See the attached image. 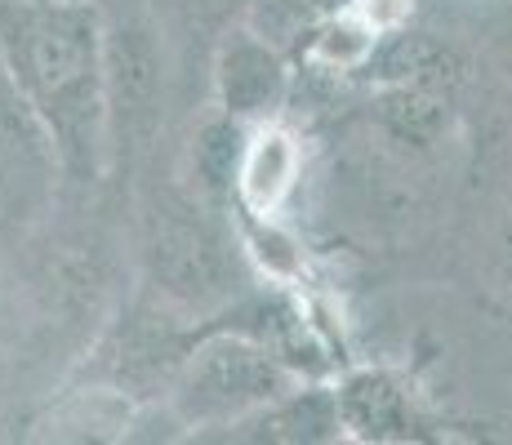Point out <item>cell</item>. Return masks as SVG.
Masks as SVG:
<instances>
[{
  "mask_svg": "<svg viewBox=\"0 0 512 445\" xmlns=\"http://www.w3.org/2000/svg\"><path fill=\"white\" fill-rule=\"evenodd\" d=\"M303 383V374L290 361L250 334H214L201 339L179 361L170 383V410L179 428L210 432V428H236L263 410L268 401Z\"/></svg>",
  "mask_w": 512,
  "mask_h": 445,
  "instance_id": "cell-2",
  "label": "cell"
},
{
  "mask_svg": "<svg viewBox=\"0 0 512 445\" xmlns=\"http://www.w3.org/2000/svg\"><path fill=\"white\" fill-rule=\"evenodd\" d=\"M210 5H219V9H228V5H250V0H210Z\"/></svg>",
  "mask_w": 512,
  "mask_h": 445,
  "instance_id": "cell-10",
  "label": "cell"
},
{
  "mask_svg": "<svg viewBox=\"0 0 512 445\" xmlns=\"http://www.w3.org/2000/svg\"><path fill=\"white\" fill-rule=\"evenodd\" d=\"M290 94V63L285 49L272 45L250 23L232 27L214 54V103L223 116L241 125H268L277 121Z\"/></svg>",
  "mask_w": 512,
  "mask_h": 445,
  "instance_id": "cell-3",
  "label": "cell"
},
{
  "mask_svg": "<svg viewBox=\"0 0 512 445\" xmlns=\"http://www.w3.org/2000/svg\"><path fill=\"white\" fill-rule=\"evenodd\" d=\"M339 392V414L343 432L357 441H397L410 437V397L401 383L383 370H361L343 379Z\"/></svg>",
  "mask_w": 512,
  "mask_h": 445,
  "instance_id": "cell-7",
  "label": "cell"
},
{
  "mask_svg": "<svg viewBox=\"0 0 512 445\" xmlns=\"http://www.w3.org/2000/svg\"><path fill=\"white\" fill-rule=\"evenodd\" d=\"M152 267L156 281L179 299H205L219 294L228 281V245L201 219H174L165 214L152 236Z\"/></svg>",
  "mask_w": 512,
  "mask_h": 445,
  "instance_id": "cell-4",
  "label": "cell"
},
{
  "mask_svg": "<svg viewBox=\"0 0 512 445\" xmlns=\"http://www.w3.org/2000/svg\"><path fill=\"white\" fill-rule=\"evenodd\" d=\"M339 0H250V27L272 45L290 49L303 32H317Z\"/></svg>",
  "mask_w": 512,
  "mask_h": 445,
  "instance_id": "cell-9",
  "label": "cell"
},
{
  "mask_svg": "<svg viewBox=\"0 0 512 445\" xmlns=\"http://www.w3.org/2000/svg\"><path fill=\"white\" fill-rule=\"evenodd\" d=\"M236 441H277V445H317V441H339L343 437V414H339V392L317 388V383H294L285 397L268 401L228 428Z\"/></svg>",
  "mask_w": 512,
  "mask_h": 445,
  "instance_id": "cell-5",
  "label": "cell"
},
{
  "mask_svg": "<svg viewBox=\"0 0 512 445\" xmlns=\"http://www.w3.org/2000/svg\"><path fill=\"white\" fill-rule=\"evenodd\" d=\"M245 138H250V125L232 121V116H214L201 134H196L192 147V165L196 178H201V192L223 201V196L236 192V170H241V152H245Z\"/></svg>",
  "mask_w": 512,
  "mask_h": 445,
  "instance_id": "cell-8",
  "label": "cell"
},
{
  "mask_svg": "<svg viewBox=\"0 0 512 445\" xmlns=\"http://www.w3.org/2000/svg\"><path fill=\"white\" fill-rule=\"evenodd\" d=\"M0 63L67 170L94 174L107 130V36L90 0H0Z\"/></svg>",
  "mask_w": 512,
  "mask_h": 445,
  "instance_id": "cell-1",
  "label": "cell"
},
{
  "mask_svg": "<svg viewBox=\"0 0 512 445\" xmlns=\"http://www.w3.org/2000/svg\"><path fill=\"white\" fill-rule=\"evenodd\" d=\"M299 183V152H294V138L277 130V125H250L241 152V170H236V192L250 205L254 214H272L281 210V201L294 192Z\"/></svg>",
  "mask_w": 512,
  "mask_h": 445,
  "instance_id": "cell-6",
  "label": "cell"
}]
</instances>
